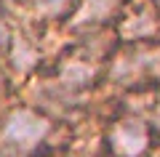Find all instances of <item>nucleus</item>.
I'll return each instance as SVG.
<instances>
[{
    "label": "nucleus",
    "instance_id": "nucleus-2",
    "mask_svg": "<svg viewBox=\"0 0 160 157\" xmlns=\"http://www.w3.org/2000/svg\"><path fill=\"white\" fill-rule=\"evenodd\" d=\"M51 130L53 123L46 112H40L29 104H19V107L8 109L0 120V146L13 157L38 155L40 146H46Z\"/></svg>",
    "mask_w": 160,
    "mask_h": 157
},
{
    "label": "nucleus",
    "instance_id": "nucleus-6",
    "mask_svg": "<svg viewBox=\"0 0 160 157\" xmlns=\"http://www.w3.org/2000/svg\"><path fill=\"white\" fill-rule=\"evenodd\" d=\"M6 53L11 59V69L19 75H29L40 67V48H38V40L32 35L13 32Z\"/></svg>",
    "mask_w": 160,
    "mask_h": 157
},
{
    "label": "nucleus",
    "instance_id": "nucleus-8",
    "mask_svg": "<svg viewBox=\"0 0 160 157\" xmlns=\"http://www.w3.org/2000/svg\"><path fill=\"white\" fill-rule=\"evenodd\" d=\"M149 125H152V130H155V139H160V96H155V101H152V115H149Z\"/></svg>",
    "mask_w": 160,
    "mask_h": 157
},
{
    "label": "nucleus",
    "instance_id": "nucleus-12",
    "mask_svg": "<svg viewBox=\"0 0 160 157\" xmlns=\"http://www.w3.org/2000/svg\"><path fill=\"white\" fill-rule=\"evenodd\" d=\"M158 3H160V0H158Z\"/></svg>",
    "mask_w": 160,
    "mask_h": 157
},
{
    "label": "nucleus",
    "instance_id": "nucleus-9",
    "mask_svg": "<svg viewBox=\"0 0 160 157\" xmlns=\"http://www.w3.org/2000/svg\"><path fill=\"white\" fill-rule=\"evenodd\" d=\"M11 35H13V29L8 27V24L3 22V19H0V56H3V53L8 51V43H11Z\"/></svg>",
    "mask_w": 160,
    "mask_h": 157
},
{
    "label": "nucleus",
    "instance_id": "nucleus-4",
    "mask_svg": "<svg viewBox=\"0 0 160 157\" xmlns=\"http://www.w3.org/2000/svg\"><path fill=\"white\" fill-rule=\"evenodd\" d=\"M120 43H158L160 40V3L158 0H128L115 22Z\"/></svg>",
    "mask_w": 160,
    "mask_h": 157
},
{
    "label": "nucleus",
    "instance_id": "nucleus-11",
    "mask_svg": "<svg viewBox=\"0 0 160 157\" xmlns=\"http://www.w3.org/2000/svg\"><path fill=\"white\" fill-rule=\"evenodd\" d=\"M147 157H160V149H152V152H149Z\"/></svg>",
    "mask_w": 160,
    "mask_h": 157
},
{
    "label": "nucleus",
    "instance_id": "nucleus-3",
    "mask_svg": "<svg viewBox=\"0 0 160 157\" xmlns=\"http://www.w3.org/2000/svg\"><path fill=\"white\" fill-rule=\"evenodd\" d=\"M155 130L144 115L123 112L109 120L102 133V146L112 157H147L155 149Z\"/></svg>",
    "mask_w": 160,
    "mask_h": 157
},
{
    "label": "nucleus",
    "instance_id": "nucleus-5",
    "mask_svg": "<svg viewBox=\"0 0 160 157\" xmlns=\"http://www.w3.org/2000/svg\"><path fill=\"white\" fill-rule=\"evenodd\" d=\"M126 3L128 0H78L72 16L67 19V27L80 32H96L104 24L118 22Z\"/></svg>",
    "mask_w": 160,
    "mask_h": 157
},
{
    "label": "nucleus",
    "instance_id": "nucleus-1",
    "mask_svg": "<svg viewBox=\"0 0 160 157\" xmlns=\"http://www.w3.org/2000/svg\"><path fill=\"white\" fill-rule=\"evenodd\" d=\"M104 77L126 91L155 88L160 83V43H120L104 64Z\"/></svg>",
    "mask_w": 160,
    "mask_h": 157
},
{
    "label": "nucleus",
    "instance_id": "nucleus-7",
    "mask_svg": "<svg viewBox=\"0 0 160 157\" xmlns=\"http://www.w3.org/2000/svg\"><path fill=\"white\" fill-rule=\"evenodd\" d=\"M29 13L43 22H67L72 16L78 0H22Z\"/></svg>",
    "mask_w": 160,
    "mask_h": 157
},
{
    "label": "nucleus",
    "instance_id": "nucleus-10",
    "mask_svg": "<svg viewBox=\"0 0 160 157\" xmlns=\"http://www.w3.org/2000/svg\"><path fill=\"white\" fill-rule=\"evenodd\" d=\"M6 96H8V75L3 72V67H0V104L6 101Z\"/></svg>",
    "mask_w": 160,
    "mask_h": 157
}]
</instances>
